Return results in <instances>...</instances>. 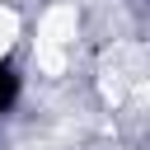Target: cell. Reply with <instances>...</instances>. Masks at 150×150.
<instances>
[{
	"instance_id": "1",
	"label": "cell",
	"mask_w": 150,
	"mask_h": 150,
	"mask_svg": "<svg viewBox=\"0 0 150 150\" xmlns=\"http://www.w3.org/2000/svg\"><path fill=\"white\" fill-rule=\"evenodd\" d=\"M19 33H23V23H19V14L9 9V5H0V61L14 52V42H19Z\"/></svg>"
}]
</instances>
